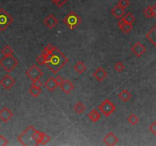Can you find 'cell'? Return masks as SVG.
<instances>
[{
  "instance_id": "6da1fadb",
  "label": "cell",
  "mask_w": 156,
  "mask_h": 146,
  "mask_svg": "<svg viewBox=\"0 0 156 146\" xmlns=\"http://www.w3.org/2000/svg\"><path fill=\"white\" fill-rule=\"evenodd\" d=\"M47 54V53H46ZM69 62V59L64 53L56 47L53 53L47 54L46 66L52 72L56 75Z\"/></svg>"
},
{
  "instance_id": "7a4b0ae2",
  "label": "cell",
  "mask_w": 156,
  "mask_h": 146,
  "mask_svg": "<svg viewBox=\"0 0 156 146\" xmlns=\"http://www.w3.org/2000/svg\"><path fill=\"white\" fill-rule=\"evenodd\" d=\"M35 128L33 126H29L24 129L18 137V141L24 146L35 145L34 140H33V133Z\"/></svg>"
},
{
  "instance_id": "3957f363",
  "label": "cell",
  "mask_w": 156,
  "mask_h": 146,
  "mask_svg": "<svg viewBox=\"0 0 156 146\" xmlns=\"http://www.w3.org/2000/svg\"><path fill=\"white\" fill-rule=\"evenodd\" d=\"M18 65V60L12 55L11 56H4L0 60V66L2 67L7 72L13 71Z\"/></svg>"
},
{
  "instance_id": "277c9868",
  "label": "cell",
  "mask_w": 156,
  "mask_h": 146,
  "mask_svg": "<svg viewBox=\"0 0 156 146\" xmlns=\"http://www.w3.org/2000/svg\"><path fill=\"white\" fill-rule=\"evenodd\" d=\"M81 17H79L75 12H70L63 18V23L65 25L72 31L75 30L81 24Z\"/></svg>"
},
{
  "instance_id": "5b68a950",
  "label": "cell",
  "mask_w": 156,
  "mask_h": 146,
  "mask_svg": "<svg viewBox=\"0 0 156 146\" xmlns=\"http://www.w3.org/2000/svg\"><path fill=\"white\" fill-rule=\"evenodd\" d=\"M116 106L111 100L105 99L101 104L98 106V110L106 117H108L116 111Z\"/></svg>"
},
{
  "instance_id": "8992f818",
  "label": "cell",
  "mask_w": 156,
  "mask_h": 146,
  "mask_svg": "<svg viewBox=\"0 0 156 146\" xmlns=\"http://www.w3.org/2000/svg\"><path fill=\"white\" fill-rule=\"evenodd\" d=\"M13 22V18L5 9H0V31H5Z\"/></svg>"
},
{
  "instance_id": "52a82bcc",
  "label": "cell",
  "mask_w": 156,
  "mask_h": 146,
  "mask_svg": "<svg viewBox=\"0 0 156 146\" xmlns=\"http://www.w3.org/2000/svg\"><path fill=\"white\" fill-rule=\"evenodd\" d=\"M27 78H30L31 81H34L36 79H40L41 77L44 75V72L42 70L36 65H32L27 71L25 72Z\"/></svg>"
},
{
  "instance_id": "ba28073f",
  "label": "cell",
  "mask_w": 156,
  "mask_h": 146,
  "mask_svg": "<svg viewBox=\"0 0 156 146\" xmlns=\"http://www.w3.org/2000/svg\"><path fill=\"white\" fill-rule=\"evenodd\" d=\"M15 84H16V79L8 74L2 77V79L0 80V85L6 91L10 90Z\"/></svg>"
},
{
  "instance_id": "9c48e42d",
  "label": "cell",
  "mask_w": 156,
  "mask_h": 146,
  "mask_svg": "<svg viewBox=\"0 0 156 146\" xmlns=\"http://www.w3.org/2000/svg\"><path fill=\"white\" fill-rule=\"evenodd\" d=\"M13 117V112L8 107H3L0 110V120L4 123H8Z\"/></svg>"
},
{
  "instance_id": "30bf717a",
  "label": "cell",
  "mask_w": 156,
  "mask_h": 146,
  "mask_svg": "<svg viewBox=\"0 0 156 146\" xmlns=\"http://www.w3.org/2000/svg\"><path fill=\"white\" fill-rule=\"evenodd\" d=\"M131 51L136 57L139 58L146 52V47L142 43L137 42L131 47Z\"/></svg>"
},
{
  "instance_id": "8fae6325",
  "label": "cell",
  "mask_w": 156,
  "mask_h": 146,
  "mask_svg": "<svg viewBox=\"0 0 156 146\" xmlns=\"http://www.w3.org/2000/svg\"><path fill=\"white\" fill-rule=\"evenodd\" d=\"M59 87L66 95H69L75 89V86H74L72 82H70L68 79H63V82L59 85Z\"/></svg>"
},
{
  "instance_id": "7c38bea8",
  "label": "cell",
  "mask_w": 156,
  "mask_h": 146,
  "mask_svg": "<svg viewBox=\"0 0 156 146\" xmlns=\"http://www.w3.org/2000/svg\"><path fill=\"white\" fill-rule=\"evenodd\" d=\"M44 24L49 29H53L59 24V21L56 18V16L53 15V14H50L49 15L47 16L44 20Z\"/></svg>"
},
{
  "instance_id": "4fadbf2b",
  "label": "cell",
  "mask_w": 156,
  "mask_h": 146,
  "mask_svg": "<svg viewBox=\"0 0 156 146\" xmlns=\"http://www.w3.org/2000/svg\"><path fill=\"white\" fill-rule=\"evenodd\" d=\"M104 143L107 146H114L118 143L119 139L113 132H110L103 139Z\"/></svg>"
},
{
  "instance_id": "5bb4252c",
  "label": "cell",
  "mask_w": 156,
  "mask_h": 146,
  "mask_svg": "<svg viewBox=\"0 0 156 146\" xmlns=\"http://www.w3.org/2000/svg\"><path fill=\"white\" fill-rule=\"evenodd\" d=\"M59 85L57 82V79H56V78H54V77H50L44 83V87L50 92L54 91L59 87Z\"/></svg>"
},
{
  "instance_id": "9a60e30c",
  "label": "cell",
  "mask_w": 156,
  "mask_h": 146,
  "mask_svg": "<svg viewBox=\"0 0 156 146\" xmlns=\"http://www.w3.org/2000/svg\"><path fill=\"white\" fill-rule=\"evenodd\" d=\"M117 25H118L119 28L122 32L124 34H129L132 31V28H133V25L132 24L126 22V21H124L123 18L119 19L118 22H117Z\"/></svg>"
},
{
  "instance_id": "2e32d148",
  "label": "cell",
  "mask_w": 156,
  "mask_h": 146,
  "mask_svg": "<svg viewBox=\"0 0 156 146\" xmlns=\"http://www.w3.org/2000/svg\"><path fill=\"white\" fill-rule=\"evenodd\" d=\"M93 77L98 82H101L107 77V72L104 69L100 66L94 72Z\"/></svg>"
},
{
  "instance_id": "e0dca14e",
  "label": "cell",
  "mask_w": 156,
  "mask_h": 146,
  "mask_svg": "<svg viewBox=\"0 0 156 146\" xmlns=\"http://www.w3.org/2000/svg\"><path fill=\"white\" fill-rule=\"evenodd\" d=\"M110 12L112 14V15L117 19L123 18V16L126 15L125 9L121 6H120L118 4L116 5L114 7H113L112 9L110 10Z\"/></svg>"
},
{
  "instance_id": "ac0fdd59",
  "label": "cell",
  "mask_w": 156,
  "mask_h": 146,
  "mask_svg": "<svg viewBox=\"0 0 156 146\" xmlns=\"http://www.w3.org/2000/svg\"><path fill=\"white\" fill-rule=\"evenodd\" d=\"M118 98L123 102H128L131 100L132 98V94L127 90V89H123V91H121L117 95Z\"/></svg>"
},
{
  "instance_id": "d6986e66",
  "label": "cell",
  "mask_w": 156,
  "mask_h": 146,
  "mask_svg": "<svg viewBox=\"0 0 156 146\" xmlns=\"http://www.w3.org/2000/svg\"><path fill=\"white\" fill-rule=\"evenodd\" d=\"M146 38L156 47V24L146 34Z\"/></svg>"
},
{
  "instance_id": "ffe728a7",
  "label": "cell",
  "mask_w": 156,
  "mask_h": 146,
  "mask_svg": "<svg viewBox=\"0 0 156 146\" xmlns=\"http://www.w3.org/2000/svg\"><path fill=\"white\" fill-rule=\"evenodd\" d=\"M74 70L78 73V75H82L85 71H86V66L85 65V63L82 61H77L75 63V64L74 65L73 67Z\"/></svg>"
},
{
  "instance_id": "44dd1931",
  "label": "cell",
  "mask_w": 156,
  "mask_h": 146,
  "mask_svg": "<svg viewBox=\"0 0 156 146\" xmlns=\"http://www.w3.org/2000/svg\"><path fill=\"white\" fill-rule=\"evenodd\" d=\"M88 118L91 121H92L93 122H96L100 120L101 116L100 113L96 110V109H93L91 112H89L88 115Z\"/></svg>"
},
{
  "instance_id": "7402d4cb",
  "label": "cell",
  "mask_w": 156,
  "mask_h": 146,
  "mask_svg": "<svg viewBox=\"0 0 156 146\" xmlns=\"http://www.w3.org/2000/svg\"><path fill=\"white\" fill-rule=\"evenodd\" d=\"M30 95L32 96L33 97H39L40 94L42 93V88L40 87L34 86V85H31V88L28 90Z\"/></svg>"
},
{
  "instance_id": "603a6c76",
  "label": "cell",
  "mask_w": 156,
  "mask_h": 146,
  "mask_svg": "<svg viewBox=\"0 0 156 146\" xmlns=\"http://www.w3.org/2000/svg\"><path fill=\"white\" fill-rule=\"evenodd\" d=\"M85 109H86V107H85V104L81 101H78V103H76V104L74 105V107H73V110H74V111H75L77 114H81L82 113H84L85 111Z\"/></svg>"
},
{
  "instance_id": "cb8c5ba5",
  "label": "cell",
  "mask_w": 156,
  "mask_h": 146,
  "mask_svg": "<svg viewBox=\"0 0 156 146\" xmlns=\"http://www.w3.org/2000/svg\"><path fill=\"white\" fill-rule=\"evenodd\" d=\"M127 120L132 126H136L138 124V122H139V118L138 117L136 114H131V115L128 117Z\"/></svg>"
},
{
  "instance_id": "d4e9b609",
  "label": "cell",
  "mask_w": 156,
  "mask_h": 146,
  "mask_svg": "<svg viewBox=\"0 0 156 146\" xmlns=\"http://www.w3.org/2000/svg\"><path fill=\"white\" fill-rule=\"evenodd\" d=\"M2 54H3L4 56H11V55H13L14 50L9 44L5 45L3 47V49L1 51Z\"/></svg>"
},
{
  "instance_id": "484cf974",
  "label": "cell",
  "mask_w": 156,
  "mask_h": 146,
  "mask_svg": "<svg viewBox=\"0 0 156 146\" xmlns=\"http://www.w3.org/2000/svg\"><path fill=\"white\" fill-rule=\"evenodd\" d=\"M123 18L124 21H126V22L132 24H133V23L135 22V21H136V18L134 17V15H133L131 12H127V13L125 15L123 16Z\"/></svg>"
},
{
  "instance_id": "4316f807",
  "label": "cell",
  "mask_w": 156,
  "mask_h": 146,
  "mask_svg": "<svg viewBox=\"0 0 156 146\" xmlns=\"http://www.w3.org/2000/svg\"><path fill=\"white\" fill-rule=\"evenodd\" d=\"M36 62L40 66H45L47 62V54L43 53L42 54L40 55L37 59H36Z\"/></svg>"
},
{
  "instance_id": "83f0119b",
  "label": "cell",
  "mask_w": 156,
  "mask_h": 146,
  "mask_svg": "<svg viewBox=\"0 0 156 146\" xmlns=\"http://www.w3.org/2000/svg\"><path fill=\"white\" fill-rule=\"evenodd\" d=\"M114 69L117 72H122L125 69V66L121 62H117L114 65Z\"/></svg>"
},
{
  "instance_id": "f1b7e54d",
  "label": "cell",
  "mask_w": 156,
  "mask_h": 146,
  "mask_svg": "<svg viewBox=\"0 0 156 146\" xmlns=\"http://www.w3.org/2000/svg\"><path fill=\"white\" fill-rule=\"evenodd\" d=\"M55 49H56V47H55V46H53V45L51 44H49L47 45V46L44 47L43 53H47V54H50V53H53Z\"/></svg>"
},
{
  "instance_id": "f546056e",
  "label": "cell",
  "mask_w": 156,
  "mask_h": 146,
  "mask_svg": "<svg viewBox=\"0 0 156 146\" xmlns=\"http://www.w3.org/2000/svg\"><path fill=\"white\" fill-rule=\"evenodd\" d=\"M143 13H144V15L146 16L147 18H154L152 12L151 6L146 7V9H145V10L143 11Z\"/></svg>"
},
{
  "instance_id": "4dcf8cb0",
  "label": "cell",
  "mask_w": 156,
  "mask_h": 146,
  "mask_svg": "<svg viewBox=\"0 0 156 146\" xmlns=\"http://www.w3.org/2000/svg\"><path fill=\"white\" fill-rule=\"evenodd\" d=\"M129 4H130L129 0H119L118 1V5H120V6L122 7V8H123L124 9L128 8Z\"/></svg>"
},
{
  "instance_id": "1f68e13d",
  "label": "cell",
  "mask_w": 156,
  "mask_h": 146,
  "mask_svg": "<svg viewBox=\"0 0 156 146\" xmlns=\"http://www.w3.org/2000/svg\"><path fill=\"white\" fill-rule=\"evenodd\" d=\"M9 140L3 135H0V146H5L9 144Z\"/></svg>"
},
{
  "instance_id": "d6a6232c",
  "label": "cell",
  "mask_w": 156,
  "mask_h": 146,
  "mask_svg": "<svg viewBox=\"0 0 156 146\" xmlns=\"http://www.w3.org/2000/svg\"><path fill=\"white\" fill-rule=\"evenodd\" d=\"M149 130L150 133H152L153 135H156V121L153 122L149 126Z\"/></svg>"
},
{
  "instance_id": "836d02e7",
  "label": "cell",
  "mask_w": 156,
  "mask_h": 146,
  "mask_svg": "<svg viewBox=\"0 0 156 146\" xmlns=\"http://www.w3.org/2000/svg\"><path fill=\"white\" fill-rule=\"evenodd\" d=\"M50 139H51L50 136H48L47 133H44V139H43V142H42L43 145H45L47 144V143L50 141Z\"/></svg>"
},
{
  "instance_id": "e575fe53",
  "label": "cell",
  "mask_w": 156,
  "mask_h": 146,
  "mask_svg": "<svg viewBox=\"0 0 156 146\" xmlns=\"http://www.w3.org/2000/svg\"><path fill=\"white\" fill-rule=\"evenodd\" d=\"M31 85H34V86L40 87V88H41V87H42V82L40 81V79H36V80H34V81H32Z\"/></svg>"
},
{
  "instance_id": "d590c367",
  "label": "cell",
  "mask_w": 156,
  "mask_h": 146,
  "mask_svg": "<svg viewBox=\"0 0 156 146\" xmlns=\"http://www.w3.org/2000/svg\"><path fill=\"white\" fill-rule=\"evenodd\" d=\"M152 9V12L153 16L154 18H156V5H153L151 6Z\"/></svg>"
}]
</instances>
